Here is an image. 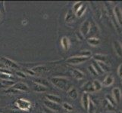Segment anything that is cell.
<instances>
[{
    "label": "cell",
    "mask_w": 122,
    "mask_h": 113,
    "mask_svg": "<svg viewBox=\"0 0 122 113\" xmlns=\"http://www.w3.org/2000/svg\"><path fill=\"white\" fill-rule=\"evenodd\" d=\"M12 88H15L18 90H21V91H28L29 90V87L25 85L24 83L19 82V83H16L13 86H11Z\"/></svg>",
    "instance_id": "10"
},
{
    "label": "cell",
    "mask_w": 122,
    "mask_h": 113,
    "mask_svg": "<svg viewBox=\"0 0 122 113\" xmlns=\"http://www.w3.org/2000/svg\"><path fill=\"white\" fill-rule=\"evenodd\" d=\"M16 74L18 75V76L21 77V78H25V75H24L23 72H16Z\"/></svg>",
    "instance_id": "34"
},
{
    "label": "cell",
    "mask_w": 122,
    "mask_h": 113,
    "mask_svg": "<svg viewBox=\"0 0 122 113\" xmlns=\"http://www.w3.org/2000/svg\"><path fill=\"white\" fill-rule=\"evenodd\" d=\"M117 113H122V112L121 111H118V112H117Z\"/></svg>",
    "instance_id": "38"
},
{
    "label": "cell",
    "mask_w": 122,
    "mask_h": 113,
    "mask_svg": "<svg viewBox=\"0 0 122 113\" xmlns=\"http://www.w3.org/2000/svg\"><path fill=\"white\" fill-rule=\"evenodd\" d=\"M5 92L6 93H8V94H18V93H19V90H16L15 88H12V87H9V89L8 90H5Z\"/></svg>",
    "instance_id": "32"
},
{
    "label": "cell",
    "mask_w": 122,
    "mask_h": 113,
    "mask_svg": "<svg viewBox=\"0 0 122 113\" xmlns=\"http://www.w3.org/2000/svg\"><path fill=\"white\" fill-rule=\"evenodd\" d=\"M16 103H17V105H18V106L23 110H27L28 108L30 107V103L24 99H18V101L16 102Z\"/></svg>",
    "instance_id": "6"
},
{
    "label": "cell",
    "mask_w": 122,
    "mask_h": 113,
    "mask_svg": "<svg viewBox=\"0 0 122 113\" xmlns=\"http://www.w3.org/2000/svg\"><path fill=\"white\" fill-rule=\"evenodd\" d=\"M61 45L65 50H68L70 47V41L67 37H63L61 39Z\"/></svg>",
    "instance_id": "19"
},
{
    "label": "cell",
    "mask_w": 122,
    "mask_h": 113,
    "mask_svg": "<svg viewBox=\"0 0 122 113\" xmlns=\"http://www.w3.org/2000/svg\"><path fill=\"white\" fill-rule=\"evenodd\" d=\"M44 104L47 106L49 109H51L54 112H58L60 110V106L58 105V103H53V102H51L49 101L48 99H46L44 101Z\"/></svg>",
    "instance_id": "7"
},
{
    "label": "cell",
    "mask_w": 122,
    "mask_h": 113,
    "mask_svg": "<svg viewBox=\"0 0 122 113\" xmlns=\"http://www.w3.org/2000/svg\"><path fill=\"white\" fill-rule=\"evenodd\" d=\"M114 14L116 18V20L117 23H118L120 26H122V10L120 8V6L117 5L114 8Z\"/></svg>",
    "instance_id": "3"
},
{
    "label": "cell",
    "mask_w": 122,
    "mask_h": 113,
    "mask_svg": "<svg viewBox=\"0 0 122 113\" xmlns=\"http://www.w3.org/2000/svg\"><path fill=\"white\" fill-rule=\"evenodd\" d=\"M72 75H73V76L77 79H82L84 78V74L81 70L77 69H74L72 70Z\"/></svg>",
    "instance_id": "14"
},
{
    "label": "cell",
    "mask_w": 122,
    "mask_h": 113,
    "mask_svg": "<svg viewBox=\"0 0 122 113\" xmlns=\"http://www.w3.org/2000/svg\"><path fill=\"white\" fill-rule=\"evenodd\" d=\"M92 66H93V68L95 69V70L96 71V72H97L98 75H102L104 73V72L102 71V69H101L100 67V66L99 65L98 63V62H96V61H94L93 63H92Z\"/></svg>",
    "instance_id": "23"
},
{
    "label": "cell",
    "mask_w": 122,
    "mask_h": 113,
    "mask_svg": "<svg viewBox=\"0 0 122 113\" xmlns=\"http://www.w3.org/2000/svg\"><path fill=\"white\" fill-rule=\"evenodd\" d=\"M90 59V57H83V56H74V57H71L67 60V63L70 64H81L82 63H84Z\"/></svg>",
    "instance_id": "2"
},
{
    "label": "cell",
    "mask_w": 122,
    "mask_h": 113,
    "mask_svg": "<svg viewBox=\"0 0 122 113\" xmlns=\"http://www.w3.org/2000/svg\"><path fill=\"white\" fill-rule=\"evenodd\" d=\"M99 65L100 66L101 69H102L103 72H108L109 70V66L107 65V63H101V62H98Z\"/></svg>",
    "instance_id": "26"
},
{
    "label": "cell",
    "mask_w": 122,
    "mask_h": 113,
    "mask_svg": "<svg viewBox=\"0 0 122 113\" xmlns=\"http://www.w3.org/2000/svg\"><path fill=\"white\" fill-rule=\"evenodd\" d=\"M68 94L71 98H72L74 99L77 97V91L76 88H74V87H71V88L68 90Z\"/></svg>",
    "instance_id": "18"
},
{
    "label": "cell",
    "mask_w": 122,
    "mask_h": 113,
    "mask_svg": "<svg viewBox=\"0 0 122 113\" xmlns=\"http://www.w3.org/2000/svg\"><path fill=\"white\" fill-rule=\"evenodd\" d=\"M83 90L84 91H86V93H90V92H93L94 88H93V86H92V83H91L90 81H87L85 85H83Z\"/></svg>",
    "instance_id": "13"
},
{
    "label": "cell",
    "mask_w": 122,
    "mask_h": 113,
    "mask_svg": "<svg viewBox=\"0 0 122 113\" xmlns=\"http://www.w3.org/2000/svg\"><path fill=\"white\" fill-rule=\"evenodd\" d=\"M33 89L34 91L38 92V93H42V92H45L46 91V87L43 85H41L40 84H35L33 86Z\"/></svg>",
    "instance_id": "16"
},
{
    "label": "cell",
    "mask_w": 122,
    "mask_h": 113,
    "mask_svg": "<svg viewBox=\"0 0 122 113\" xmlns=\"http://www.w3.org/2000/svg\"><path fill=\"white\" fill-rule=\"evenodd\" d=\"M114 83V77L112 75H108L105 78L104 81L102 82V85L105 87H109Z\"/></svg>",
    "instance_id": "12"
},
{
    "label": "cell",
    "mask_w": 122,
    "mask_h": 113,
    "mask_svg": "<svg viewBox=\"0 0 122 113\" xmlns=\"http://www.w3.org/2000/svg\"><path fill=\"white\" fill-rule=\"evenodd\" d=\"M0 62L3 63L5 66H8V67H11L14 69H18L19 66L17 65L15 62H13L12 60L8 59V58L5 57H0Z\"/></svg>",
    "instance_id": "5"
},
{
    "label": "cell",
    "mask_w": 122,
    "mask_h": 113,
    "mask_svg": "<svg viewBox=\"0 0 122 113\" xmlns=\"http://www.w3.org/2000/svg\"><path fill=\"white\" fill-rule=\"evenodd\" d=\"M93 58L96 60V62H101V63H106L107 56L106 55H103V54H96V55H94Z\"/></svg>",
    "instance_id": "17"
},
{
    "label": "cell",
    "mask_w": 122,
    "mask_h": 113,
    "mask_svg": "<svg viewBox=\"0 0 122 113\" xmlns=\"http://www.w3.org/2000/svg\"><path fill=\"white\" fill-rule=\"evenodd\" d=\"M69 113H79V112L76 111H71V112H69Z\"/></svg>",
    "instance_id": "37"
},
{
    "label": "cell",
    "mask_w": 122,
    "mask_h": 113,
    "mask_svg": "<svg viewBox=\"0 0 122 113\" xmlns=\"http://www.w3.org/2000/svg\"><path fill=\"white\" fill-rule=\"evenodd\" d=\"M46 97H47L48 100L51 102H53V103H61V99L58 97V96H55V95H52V94H49V95H47L46 96Z\"/></svg>",
    "instance_id": "15"
},
{
    "label": "cell",
    "mask_w": 122,
    "mask_h": 113,
    "mask_svg": "<svg viewBox=\"0 0 122 113\" xmlns=\"http://www.w3.org/2000/svg\"><path fill=\"white\" fill-rule=\"evenodd\" d=\"M117 74H118L119 77L122 78V63L118 66V69H117Z\"/></svg>",
    "instance_id": "33"
},
{
    "label": "cell",
    "mask_w": 122,
    "mask_h": 113,
    "mask_svg": "<svg viewBox=\"0 0 122 113\" xmlns=\"http://www.w3.org/2000/svg\"><path fill=\"white\" fill-rule=\"evenodd\" d=\"M87 42L90 45H91L92 46H97L99 45L100 41L97 38H90V39L87 40Z\"/></svg>",
    "instance_id": "25"
},
{
    "label": "cell",
    "mask_w": 122,
    "mask_h": 113,
    "mask_svg": "<svg viewBox=\"0 0 122 113\" xmlns=\"http://www.w3.org/2000/svg\"><path fill=\"white\" fill-rule=\"evenodd\" d=\"M92 86H93L94 90H96V91H99L102 88V84L98 80H95L93 82H92Z\"/></svg>",
    "instance_id": "22"
},
{
    "label": "cell",
    "mask_w": 122,
    "mask_h": 113,
    "mask_svg": "<svg viewBox=\"0 0 122 113\" xmlns=\"http://www.w3.org/2000/svg\"><path fill=\"white\" fill-rule=\"evenodd\" d=\"M87 111L89 113H95L96 111V106L94 104V103L90 99L89 105H88V108Z\"/></svg>",
    "instance_id": "20"
},
{
    "label": "cell",
    "mask_w": 122,
    "mask_h": 113,
    "mask_svg": "<svg viewBox=\"0 0 122 113\" xmlns=\"http://www.w3.org/2000/svg\"><path fill=\"white\" fill-rule=\"evenodd\" d=\"M0 85L3 87H11V86L14 85V82L11 80H3L0 82Z\"/></svg>",
    "instance_id": "24"
},
{
    "label": "cell",
    "mask_w": 122,
    "mask_h": 113,
    "mask_svg": "<svg viewBox=\"0 0 122 113\" xmlns=\"http://www.w3.org/2000/svg\"><path fill=\"white\" fill-rule=\"evenodd\" d=\"M45 112L46 113H56V112H54L51 109H49V108H45Z\"/></svg>",
    "instance_id": "35"
},
{
    "label": "cell",
    "mask_w": 122,
    "mask_h": 113,
    "mask_svg": "<svg viewBox=\"0 0 122 113\" xmlns=\"http://www.w3.org/2000/svg\"><path fill=\"white\" fill-rule=\"evenodd\" d=\"M112 97L115 100L116 103H119L121 99V91L118 87H115L112 90Z\"/></svg>",
    "instance_id": "9"
},
{
    "label": "cell",
    "mask_w": 122,
    "mask_h": 113,
    "mask_svg": "<svg viewBox=\"0 0 122 113\" xmlns=\"http://www.w3.org/2000/svg\"><path fill=\"white\" fill-rule=\"evenodd\" d=\"M81 102H82V105L83 108H85L86 110H87L88 108V105H89L90 103V98H89V94L87 93H84L82 96V99H81Z\"/></svg>",
    "instance_id": "11"
},
{
    "label": "cell",
    "mask_w": 122,
    "mask_h": 113,
    "mask_svg": "<svg viewBox=\"0 0 122 113\" xmlns=\"http://www.w3.org/2000/svg\"><path fill=\"white\" fill-rule=\"evenodd\" d=\"M113 48H114L117 55L120 57H122V44L119 41L115 40L113 41Z\"/></svg>",
    "instance_id": "8"
},
{
    "label": "cell",
    "mask_w": 122,
    "mask_h": 113,
    "mask_svg": "<svg viewBox=\"0 0 122 113\" xmlns=\"http://www.w3.org/2000/svg\"><path fill=\"white\" fill-rule=\"evenodd\" d=\"M62 107L65 108V109H66L67 111L68 112H71L73 111V107L71 106L69 103H64L62 104Z\"/></svg>",
    "instance_id": "29"
},
{
    "label": "cell",
    "mask_w": 122,
    "mask_h": 113,
    "mask_svg": "<svg viewBox=\"0 0 122 113\" xmlns=\"http://www.w3.org/2000/svg\"><path fill=\"white\" fill-rule=\"evenodd\" d=\"M85 10H86V6L84 5H83L81 8H80V9L76 12V15L77 16V17H81L82 15H83V14L84 13V11H85Z\"/></svg>",
    "instance_id": "27"
},
{
    "label": "cell",
    "mask_w": 122,
    "mask_h": 113,
    "mask_svg": "<svg viewBox=\"0 0 122 113\" xmlns=\"http://www.w3.org/2000/svg\"><path fill=\"white\" fill-rule=\"evenodd\" d=\"M5 67H6V66H5V65H4L3 63H2L1 62H0V68H1V69H4Z\"/></svg>",
    "instance_id": "36"
},
{
    "label": "cell",
    "mask_w": 122,
    "mask_h": 113,
    "mask_svg": "<svg viewBox=\"0 0 122 113\" xmlns=\"http://www.w3.org/2000/svg\"><path fill=\"white\" fill-rule=\"evenodd\" d=\"M88 70H89V72L91 73L92 75H93V76H98L97 72H96V71L95 70V69L93 68V66H92V65L88 66Z\"/></svg>",
    "instance_id": "30"
},
{
    "label": "cell",
    "mask_w": 122,
    "mask_h": 113,
    "mask_svg": "<svg viewBox=\"0 0 122 113\" xmlns=\"http://www.w3.org/2000/svg\"><path fill=\"white\" fill-rule=\"evenodd\" d=\"M74 20H75V14L73 13L72 11H69L68 12V14H67L65 18L66 22H72L74 21Z\"/></svg>",
    "instance_id": "21"
},
{
    "label": "cell",
    "mask_w": 122,
    "mask_h": 113,
    "mask_svg": "<svg viewBox=\"0 0 122 113\" xmlns=\"http://www.w3.org/2000/svg\"><path fill=\"white\" fill-rule=\"evenodd\" d=\"M82 5H83V3L81 2H77V3L74 4V5L73 6V10H74V11L75 12V13H76V12L80 9V8H81Z\"/></svg>",
    "instance_id": "31"
},
{
    "label": "cell",
    "mask_w": 122,
    "mask_h": 113,
    "mask_svg": "<svg viewBox=\"0 0 122 113\" xmlns=\"http://www.w3.org/2000/svg\"><path fill=\"white\" fill-rule=\"evenodd\" d=\"M90 27H91V23L89 21V20H86L85 22H83V24L81 25V29H80L81 35L82 36L87 35V33L90 30Z\"/></svg>",
    "instance_id": "4"
},
{
    "label": "cell",
    "mask_w": 122,
    "mask_h": 113,
    "mask_svg": "<svg viewBox=\"0 0 122 113\" xmlns=\"http://www.w3.org/2000/svg\"><path fill=\"white\" fill-rule=\"evenodd\" d=\"M51 82L55 86L57 87L58 88H60L63 90L68 91L71 87H71V83L70 82V81L65 78L54 77V78H52Z\"/></svg>",
    "instance_id": "1"
},
{
    "label": "cell",
    "mask_w": 122,
    "mask_h": 113,
    "mask_svg": "<svg viewBox=\"0 0 122 113\" xmlns=\"http://www.w3.org/2000/svg\"><path fill=\"white\" fill-rule=\"evenodd\" d=\"M106 99H107V101L110 103L111 105H112L113 106H115L117 104L116 102H115V100L114 99V98H113L110 95H106Z\"/></svg>",
    "instance_id": "28"
}]
</instances>
